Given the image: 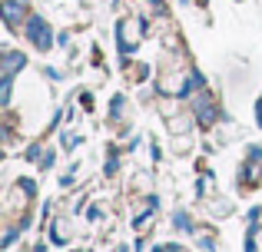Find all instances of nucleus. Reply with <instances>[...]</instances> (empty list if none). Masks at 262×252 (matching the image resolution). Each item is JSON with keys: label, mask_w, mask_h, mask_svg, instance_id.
<instances>
[{"label": "nucleus", "mask_w": 262, "mask_h": 252, "mask_svg": "<svg viewBox=\"0 0 262 252\" xmlns=\"http://www.w3.org/2000/svg\"><path fill=\"white\" fill-rule=\"evenodd\" d=\"M24 27H27V37H30L40 50H47V47H50V27H47L43 17H27Z\"/></svg>", "instance_id": "1"}, {"label": "nucleus", "mask_w": 262, "mask_h": 252, "mask_svg": "<svg viewBox=\"0 0 262 252\" xmlns=\"http://www.w3.org/2000/svg\"><path fill=\"white\" fill-rule=\"evenodd\" d=\"M140 33H143V20H123L120 24V50L129 53V47H136Z\"/></svg>", "instance_id": "2"}, {"label": "nucleus", "mask_w": 262, "mask_h": 252, "mask_svg": "<svg viewBox=\"0 0 262 252\" xmlns=\"http://www.w3.org/2000/svg\"><path fill=\"white\" fill-rule=\"evenodd\" d=\"M7 63H4V77H10L13 80V73L20 70V66H24V57H20V53H13V50H7Z\"/></svg>", "instance_id": "3"}, {"label": "nucleus", "mask_w": 262, "mask_h": 252, "mask_svg": "<svg viewBox=\"0 0 262 252\" xmlns=\"http://www.w3.org/2000/svg\"><path fill=\"white\" fill-rule=\"evenodd\" d=\"M4 17H7V24H17V20H20V7L7 0V4H4Z\"/></svg>", "instance_id": "4"}, {"label": "nucleus", "mask_w": 262, "mask_h": 252, "mask_svg": "<svg viewBox=\"0 0 262 252\" xmlns=\"http://www.w3.org/2000/svg\"><path fill=\"white\" fill-rule=\"evenodd\" d=\"M173 226H176V229H186V233L192 229V226H189V216H186V213H176V216H173Z\"/></svg>", "instance_id": "5"}, {"label": "nucleus", "mask_w": 262, "mask_h": 252, "mask_svg": "<svg viewBox=\"0 0 262 252\" xmlns=\"http://www.w3.org/2000/svg\"><path fill=\"white\" fill-rule=\"evenodd\" d=\"M156 252H179V246H156Z\"/></svg>", "instance_id": "6"}]
</instances>
